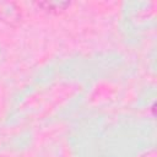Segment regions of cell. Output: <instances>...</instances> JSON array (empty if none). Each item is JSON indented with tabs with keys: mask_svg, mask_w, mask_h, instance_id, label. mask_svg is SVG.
Instances as JSON below:
<instances>
[{
	"mask_svg": "<svg viewBox=\"0 0 157 157\" xmlns=\"http://www.w3.org/2000/svg\"><path fill=\"white\" fill-rule=\"evenodd\" d=\"M69 4L70 2H67V1H44V2H38V5L44 7L45 10H63Z\"/></svg>",
	"mask_w": 157,
	"mask_h": 157,
	"instance_id": "cell-1",
	"label": "cell"
}]
</instances>
